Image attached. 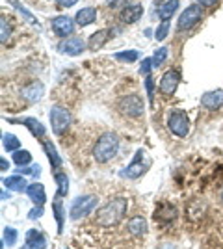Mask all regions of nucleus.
<instances>
[{
  "mask_svg": "<svg viewBox=\"0 0 223 249\" xmlns=\"http://www.w3.org/2000/svg\"><path fill=\"white\" fill-rule=\"evenodd\" d=\"M51 124H52V132L58 136H62L71 126V121H73V117H71V112L65 108V106H60V104H54L52 108H51Z\"/></svg>",
  "mask_w": 223,
  "mask_h": 249,
  "instance_id": "nucleus-3",
  "label": "nucleus"
},
{
  "mask_svg": "<svg viewBox=\"0 0 223 249\" xmlns=\"http://www.w3.org/2000/svg\"><path fill=\"white\" fill-rule=\"evenodd\" d=\"M0 167H2V171H8L10 169V162L6 158H0Z\"/></svg>",
  "mask_w": 223,
  "mask_h": 249,
  "instance_id": "nucleus-41",
  "label": "nucleus"
},
{
  "mask_svg": "<svg viewBox=\"0 0 223 249\" xmlns=\"http://www.w3.org/2000/svg\"><path fill=\"white\" fill-rule=\"evenodd\" d=\"M201 106L206 110H218L223 106V89H214V91H206L201 97Z\"/></svg>",
  "mask_w": 223,
  "mask_h": 249,
  "instance_id": "nucleus-17",
  "label": "nucleus"
},
{
  "mask_svg": "<svg viewBox=\"0 0 223 249\" xmlns=\"http://www.w3.org/2000/svg\"><path fill=\"white\" fill-rule=\"evenodd\" d=\"M177 10H179V0H166L158 8V17L162 21H168Z\"/></svg>",
  "mask_w": 223,
  "mask_h": 249,
  "instance_id": "nucleus-24",
  "label": "nucleus"
},
{
  "mask_svg": "<svg viewBox=\"0 0 223 249\" xmlns=\"http://www.w3.org/2000/svg\"><path fill=\"white\" fill-rule=\"evenodd\" d=\"M97 207V197L95 196H82V197H76L71 203V208H69V218L76 221L80 218H86L87 214L93 212V208Z\"/></svg>",
  "mask_w": 223,
  "mask_h": 249,
  "instance_id": "nucleus-6",
  "label": "nucleus"
},
{
  "mask_svg": "<svg viewBox=\"0 0 223 249\" xmlns=\"http://www.w3.org/2000/svg\"><path fill=\"white\" fill-rule=\"evenodd\" d=\"M51 26H52L54 34H56L58 37H64V39L74 32V21L71 17H67V15H58V17H54L52 22H51Z\"/></svg>",
  "mask_w": 223,
  "mask_h": 249,
  "instance_id": "nucleus-11",
  "label": "nucleus"
},
{
  "mask_svg": "<svg viewBox=\"0 0 223 249\" xmlns=\"http://www.w3.org/2000/svg\"><path fill=\"white\" fill-rule=\"evenodd\" d=\"M119 151V138L114 132H104L99 136L95 147H93V158L99 164H108L114 160Z\"/></svg>",
  "mask_w": 223,
  "mask_h": 249,
  "instance_id": "nucleus-2",
  "label": "nucleus"
},
{
  "mask_svg": "<svg viewBox=\"0 0 223 249\" xmlns=\"http://www.w3.org/2000/svg\"><path fill=\"white\" fill-rule=\"evenodd\" d=\"M21 249H47V238L41 231L37 229H30L26 232V238H24V246Z\"/></svg>",
  "mask_w": 223,
  "mask_h": 249,
  "instance_id": "nucleus-13",
  "label": "nucleus"
},
{
  "mask_svg": "<svg viewBox=\"0 0 223 249\" xmlns=\"http://www.w3.org/2000/svg\"><path fill=\"white\" fill-rule=\"evenodd\" d=\"M166 58H168V47H160V49H156V52L153 54V65H154V67H160L162 63L166 62Z\"/></svg>",
  "mask_w": 223,
  "mask_h": 249,
  "instance_id": "nucleus-33",
  "label": "nucleus"
},
{
  "mask_svg": "<svg viewBox=\"0 0 223 249\" xmlns=\"http://www.w3.org/2000/svg\"><path fill=\"white\" fill-rule=\"evenodd\" d=\"M168 128L179 138H186L190 134V119L182 110H173L168 117Z\"/></svg>",
  "mask_w": 223,
  "mask_h": 249,
  "instance_id": "nucleus-7",
  "label": "nucleus"
},
{
  "mask_svg": "<svg viewBox=\"0 0 223 249\" xmlns=\"http://www.w3.org/2000/svg\"><path fill=\"white\" fill-rule=\"evenodd\" d=\"M97 19V10L95 8H82V10L76 13V17H74V21L78 26H89L91 22H95Z\"/></svg>",
  "mask_w": 223,
  "mask_h": 249,
  "instance_id": "nucleus-22",
  "label": "nucleus"
},
{
  "mask_svg": "<svg viewBox=\"0 0 223 249\" xmlns=\"http://www.w3.org/2000/svg\"><path fill=\"white\" fill-rule=\"evenodd\" d=\"M11 123H21L24 124L28 130H30V134L34 138H45L47 134V128H45V124L39 121V119H35V117H22V119H10Z\"/></svg>",
  "mask_w": 223,
  "mask_h": 249,
  "instance_id": "nucleus-14",
  "label": "nucleus"
},
{
  "mask_svg": "<svg viewBox=\"0 0 223 249\" xmlns=\"http://www.w3.org/2000/svg\"><path fill=\"white\" fill-rule=\"evenodd\" d=\"M2 143H4V149L8 153H15L21 147V142H19V138L15 134H4L2 136Z\"/></svg>",
  "mask_w": 223,
  "mask_h": 249,
  "instance_id": "nucleus-27",
  "label": "nucleus"
},
{
  "mask_svg": "<svg viewBox=\"0 0 223 249\" xmlns=\"http://www.w3.org/2000/svg\"><path fill=\"white\" fill-rule=\"evenodd\" d=\"M43 91H45V88H43L41 82H32V84H28V86L22 88L21 95L26 103L34 104V103H37V101H41Z\"/></svg>",
  "mask_w": 223,
  "mask_h": 249,
  "instance_id": "nucleus-16",
  "label": "nucleus"
},
{
  "mask_svg": "<svg viewBox=\"0 0 223 249\" xmlns=\"http://www.w3.org/2000/svg\"><path fill=\"white\" fill-rule=\"evenodd\" d=\"M138 58H139L138 51H123V52H117L116 54V60H119V62H127V63L136 62Z\"/></svg>",
  "mask_w": 223,
  "mask_h": 249,
  "instance_id": "nucleus-31",
  "label": "nucleus"
},
{
  "mask_svg": "<svg viewBox=\"0 0 223 249\" xmlns=\"http://www.w3.org/2000/svg\"><path fill=\"white\" fill-rule=\"evenodd\" d=\"M2 184H4V188L13 190V192H26V188H28V182H26L24 177L19 175V173H17V175L8 177V178H4Z\"/></svg>",
  "mask_w": 223,
  "mask_h": 249,
  "instance_id": "nucleus-21",
  "label": "nucleus"
},
{
  "mask_svg": "<svg viewBox=\"0 0 223 249\" xmlns=\"http://www.w3.org/2000/svg\"><path fill=\"white\" fill-rule=\"evenodd\" d=\"M141 15H143V6L141 4H130V6L121 10L119 19L125 22V24H134L136 21L141 19Z\"/></svg>",
  "mask_w": 223,
  "mask_h": 249,
  "instance_id": "nucleus-15",
  "label": "nucleus"
},
{
  "mask_svg": "<svg viewBox=\"0 0 223 249\" xmlns=\"http://www.w3.org/2000/svg\"><path fill=\"white\" fill-rule=\"evenodd\" d=\"M110 37H114V30H110V28H103V30H97L95 34H91L89 36V41H87V49L89 51H101L108 41H110Z\"/></svg>",
  "mask_w": 223,
  "mask_h": 249,
  "instance_id": "nucleus-12",
  "label": "nucleus"
},
{
  "mask_svg": "<svg viewBox=\"0 0 223 249\" xmlns=\"http://www.w3.org/2000/svg\"><path fill=\"white\" fill-rule=\"evenodd\" d=\"M168 32H170V22L162 21V24H160L158 28H156V32H154V37H156L158 41H164L166 36H168Z\"/></svg>",
  "mask_w": 223,
  "mask_h": 249,
  "instance_id": "nucleus-34",
  "label": "nucleus"
},
{
  "mask_svg": "<svg viewBox=\"0 0 223 249\" xmlns=\"http://www.w3.org/2000/svg\"><path fill=\"white\" fill-rule=\"evenodd\" d=\"M128 0H108V8L110 10H117V8H127Z\"/></svg>",
  "mask_w": 223,
  "mask_h": 249,
  "instance_id": "nucleus-37",
  "label": "nucleus"
},
{
  "mask_svg": "<svg viewBox=\"0 0 223 249\" xmlns=\"http://www.w3.org/2000/svg\"><path fill=\"white\" fill-rule=\"evenodd\" d=\"M43 216V207H34L30 210V214H28V218L30 219H39Z\"/></svg>",
  "mask_w": 223,
  "mask_h": 249,
  "instance_id": "nucleus-38",
  "label": "nucleus"
},
{
  "mask_svg": "<svg viewBox=\"0 0 223 249\" xmlns=\"http://www.w3.org/2000/svg\"><path fill=\"white\" fill-rule=\"evenodd\" d=\"M58 51L62 52V54H67V56H80L86 51V41L82 37H78V36L65 37L58 45Z\"/></svg>",
  "mask_w": 223,
  "mask_h": 249,
  "instance_id": "nucleus-9",
  "label": "nucleus"
},
{
  "mask_svg": "<svg viewBox=\"0 0 223 249\" xmlns=\"http://www.w3.org/2000/svg\"><path fill=\"white\" fill-rule=\"evenodd\" d=\"M10 36H11V24L8 22L6 17H2L0 19V41L6 43L10 39Z\"/></svg>",
  "mask_w": 223,
  "mask_h": 249,
  "instance_id": "nucleus-32",
  "label": "nucleus"
},
{
  "mask_svg": "<svg viewBox=\"0 0 223 249\" xmlns=\"http://www.w3.org/2000/svg\"><path fill=\"white\" fill-rule=\"evenodd\" d=\"M26 196L32 199V203L35 207H43V203L47 201V194H45V186L41 182H34V184H28L26 188Z\"/></svg>",
  "mask_w": 223,
  "mask_h": 249,
  "instance_id": "nucleus-18",
  "label": "nucleus"
},
{
  "mask_svg": "<svg viewBox=\"0 0 223 249\" xmlns=\"http://www.w3.org/2000/svg\"><path fill=\"white\" fill-rule=\"evenodd\" d=\"M175 216H177V210H175V207H171V205H162V207L156 210V214H154V218L158 219H164V221H171V219H175Z\"/></svg>",
  "mask_w": 223,
  "mask_h": 249,
  "instance_id": "nucleus-26",
  "label": "nucleus"
},
{
  "mask_svg": "<svg viewBox=\"0 0 223 249\" xmlns=\"http://www.w3.org/2000/svg\"><path fill=\"white\" fill-rule=\"evenodd\" d=\"M117 108H119L121 114L128 115V117H139V115H143V112H145L143 99L136 93H130V95L121 97L119 103H117Z\"/></svg>",
  "mask_w": 223,
  "mask_h": 249,
  "instance_id": "nucleus-5",
  "label": "nucleus"
},
{
  "mask_svg": "<svg viewBox=\"0 0 223 249\" xmlns=\"http://www.w3.org/2000/svg\"><path fill=\"white\" fill-rule=\"evenodd\" d=\"M10 2L13 4V8H15L17 11H19V13H21V15L24 17V19H26V21L30 22V24H34V26H37V28H39V22H37V19H35V17H34L32 13H30V11L26 10L24 6H22V4L19 2V0H10Z\"/></svg>",
  "mask_w": 223,
  "mask_h": 249,
  "instance_id": "nucleus-28",
  "label": "nucleus"
},
{
  "mask_svg": "<svg viewBox=\"0 0 223 249\" xmlns=\"http://www.w3.org/2000/svg\"><path fill=\"white\" fill-rule=\"evenodd\" d=\"M179 84H181V73H179L177 69L166 71L164 76H162V80H160V91L170 97V95H173L177 91Z\"/></svg>",
  "mask_w": 223,
  "mask_h": 249,
  "instance_id": "nucleus-10",
  "label": "nucleus"
},
{
  "mask_svg": "<svg viewBox=\"0 0 223 249\" xmlns=\"http://www.w3.org/2000/svg\"><path fill=\"white\" fill-rule=\"evenodd\" d=\"M201 19H203L201 6H188V8L181 13L179 21H177V30L179 32L190 30V28H193Z\"/></svg>",
  "mask_w": 223,
  "mask_h": 249,
  "instance_id": "nucleus-8",
  "label": "nucleus"
},
{
  "mask_svg": "<svg viewBox=\"0 0 223 249\" xmlns=\"http://www.w3.org/2000/svg\"><path fill=\"white\" fill-rule=\"evenodd\" d=\"M13 162L17 164L19 167H24V166H28L30 162H32V155L28 153V151H15L13 153Z\"/></svg>",
  "mask_w": 223,
  "mask_h": 249,
  "instance_id": "nucleus-29",
  "label": "nucleus"
},
{
  "mask_svg": "<svg viewBox=\"0 0 223 249\" xmlns=\"http://www.w3.org/2000/svg\"><path fill=\"white\" fill-rule=\"evenodd\" d=\"M195 2L201 4V6H205V8H212V6L218 4V0H195Z\"/></svg>",
  "mask_w": 223,
  "mask_h": 249,
  "instance_id": "nucleus-40",
  "label": "nucleus"
},
{
  "mask_svg": "<svg viewBox=\"0 0 223 249\" xmlns=\"http://www.w3.org/2000/svg\"><path fill=\"white\" fill-rule=\"evenodd\" d=\"M54 180H56V184H58V194H56V196L65 197V196L69 194V178H67V173L60 171V169H56Z\"/></svg>",
  "mask_w": 223,
  "mask_h": 249,
  "instance_id": "nucleus-25",
  "label": "nucleus"
},
{
  "mask_svg": "<svg viewBox=\"0 0 223 249\" xmlns=\"http://www.w3.org/2000/svg\"><path fill=\"white\" fill-rule=\"evenodd\" d=\"M147 167H149V160L145 158V151L138 149L136 155H134V158H132V162H130L125 169L119 171V177L130 178V180H136V178H139V177L145 173Z\"/></svg>",
  "mask_w": 223,
  "mask_h": 249,
  "instance_id": "nucleus-4",
  "label": "nucleus"
},
{
  "mask_svg": "<svg viewBox=\"0 0 223 249\" xmlns=\"http://www.w3.org/2000/svg\"><path fill=\"white\" fill-rule=\"evenodd\" d=\"M43 149H45V153H47V158H49V162H51V166L52 169H62V156L58 155V151H56V147L51 140H45L43 142Z\"/></svg>",
  "mask_w": 223,
  "mask_h": 249,
  "instance_id": "nucleus-19",
  "label": "nucleus"
},
{
  "mask_svg": "<svg viewBox=\"0 0 223 249\" xmlns=\"http://www.w3.org/2000/svg\"><path fill=\"white\" fill-rule=\"evenodd\" d=\"M17 238H19V232H17V229L13 227H4V244H8V248H13L15 244H17Z\"/></svg>",
  "mask_w": 223,
  "mask_h": 249,
  "instance_id": "nucleus-30",
  "label": "nucleus"
},
{
  "mask_svg": "<svg viewBox=\"0 0 223 249\" xmlns=\"http://www.w3.org/2000/svg\"><path fill=\"white\" fill-rule=\"evenodd\" d=\"M76 2H78V0H56L58 8H73Z\"/></svg>",
  "mask_w": 223,
  "mask_h": 249,
  "instance_id": "nucleus-39",
  "label": "nucleus"
},
{
  "mask_svg": "<svg viewBox=\"0 0 223 249\" xmlns=\"http://www.w3.org/2000/svg\"><path fill=\"white\" fill-rule=\"evenodd\" d=\"M52 214L56 221H58V232L62 234L64 232V219H65V210H64V203L60 196H56V199L52 201Z\"/></svg>",
  "mask_w": 223,
  "mask_h": 249,
  "instance_id": "nucleus-23",
  "label": "nucleus"
},
{
  "mask_svg": "<svg viewBox=\"0 0 223 249\" xmlns=\"http://www.w3.org/2000/svg\"><path fill=\"white\" fill-rule=\"evenodd\" d=\"M128 208L127 197H116L112 201H108L104 207H101L97 210L95 223L101 227H114L121 219L125 218Z\"/></svg>",
  "mask_w": 223,
  "mask_h": 249,
  "instance_id": "nucleus-1",
  "label": "nucleus"
},
{
  "mask_svg": "<svg viewBox=\"0 0 223 249\" xmlns=\"http://www.w3.org/2000/svg\"><path fill=\"white\" fill-rule=\"evenodd\" d=\"M154 65H153V58H145V60H141V65H139V74H143V76H149L151 73V69H153Z\"/></svg>",
  "mask_w": 223,
  "mask_h": 249,
  "instance_id": "nucleus-35",
  "label": "nucleus"
},
{
  "mask_svg": "<svg viewBox=\"0 0 223 249\" xmlns=\"http://www.w3.org/2000/svg\"><path fill=\"white\" fill-rule=\"evenodd\" d=\"M220 197H222V201H223V188H222V192H220Z\"/></svg>",
  "mask_w": 223,
  "mask_h": 249,
  "instance_id": "nucleus-43",
  "label": "nucleus"
},
{
  "mask_svg": "<svg viewBox=\"0 0 223 249\" xmlns=\"http://www.w3.org/2000/svg\"><path fill=\"white\" fill-rule=\"evenodd\" d=\"M128 232L132 236H143L147 234V221L143 216H134L128 219Z\"/></svg>",
  "mask_w": 223,
  "mask_h": 249,
  "instance_id": "nucleus-20",
  "label": "nucleus"
},
{
  "mask_svg": "<svg viewBox=\"0 0 223 249\" xmlns=\"http://www.w3.org/2000/svg\"><path fill=\"white\" fill-rule=\"evenodd\" d=\"M145 89H147L149 103L153 104V101H154V82H153V78H151V76L145 78Z\"/></svg>",
  "mask_w": 223,
  "mask_h": 249,
  "instance_id": "nucleus-36",
  "label": "nucleus"
},
{
  "mask_svg": "<svg viewBox=\"0 0 223 249\" xmlns=\"http://www.w3.org/2000/svg\"><path fill=\"white\" fill-rule=\"evenodd\" d=\"M2 199H4V201L10 199V194H6V190H2Z\"/></svg>",
  "mask_w": 223,
  "mask_h": 249,
  "instance_id": "nucleus-42",
  "label": "nucleus"
}]
</instances>
